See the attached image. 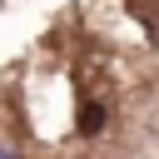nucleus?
<instances>
[{
	"label": "nucleus",
	"instance_id": "1",
	"mask_svg": "<svg viewBox=\"0 0 159 159\" xmlns=\"http://www.w3.org/2000/svg\"><path fill=\"white\" fill-rule=\"evenodd\" d=\"M104 129V109L99 104H84V114H80V134H99Z\"/></svg>",
	"mask_w": 159,
	"mask_h": 159
},
{
	"label": "nucleus",
	"instance_id": "2",
	"mask_svg": "<svg viewBox=\"0 0 159 159\" xmlns=\"http://www.w3.org/2000/svg\"><path fill=\"white\" fill-rule=\"evenodd\" d=\"M0 159H20V154H15V149H5V144H0Z\"/></svg>",
	"mask_w": 159,
	"mask_h": 159
}]
</instances>
